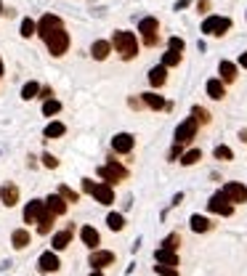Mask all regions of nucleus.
<instances>
[{
    "label": "nucleus",
    "mask_w": 247,
    "mask_h": 276,
    "mask_svg": "<svg viewBox=\"0 0 247 276\" xmlns=\"http://www.w3.org/2000/svg\"><path fill=\"white\" fill-rule=\"evenodd\" d=\"M112 45L125 61L136 58V53H138V37L133 32H125V29H117L115 37H112Z\"/></svg>",
    "instance_id": "f257e3e1"
},
{
    "label": "nucleus",
    "mask_w": 247,
    "mask_h": 276,
    "mask_svg": "<svg viewBox=\"0 0 247 276\" xmlns=\"http://www.w3.org/2000/svg\"><path fill=\"white\" fill-rule=\"evenodd\" d=\"M83 191H88L99 205H112L115 202V191H112L109 183H93L90 178H83Z\"/></svg>",
    "instance_id": "f03ea898"
},
{
    "label": "nucleus",
    "mask_w": 247,
    "mask_h": 276,
    "mask_svg": "<svg viewBox=\"0 0 247 276\" xmlns=\"http://www.w3.org/2000/svg\"><path fill=\"white\" fill-rule=\"evenodd\" d=\"M99 178H104V183H120V181H125L128 178V170L122 167L120 162H115V160H109V165H101L99 167Z\"/></svg>",
    "instance_id": "7ed1b4c3"
},
{
    "label": "nucleus",
    "mask_w": 247,
    "mask_h": 276,
    "mask_svg": "<svg viewBox=\"0 0 247 276\" xmlns=\"http://www.w3.org/2000/svg\"><path fill=\"white\" fill-rule=\"evenodd\" d=\"M231 29V19L229 16H207L205 22H202V32L205 35H215V37H221V35H226Z\"/></svg>",
    "instance_id": "20e7f679"
},
{
    "label": "nucleus",
    "mask_w": 247,
    "mask_h": 276,
    "mask_svg": "<svg viewBox=\"0 0 247 276\" xmlns=\"http://www.w3.org/2000/svg\"><path fill=\"white\" fill-rule=\"evenodd\" d=\"M45 45H48V51L53 56H64L67 48H69V35H67V29H56V32L45 40Z\"/></svg>",
    "instance_id": "39448f33"
},
{
    "label": "nucleus",
    "mask_w": 247,
    "mask_h": 276,
    "mask_svg": "<svg viewBox=\"0 0 247 276\" xmlns=\"http://www.w3.org/2000/svg\"><path fill=\"white\" fill-rule=\"evenodd\" d=\"M197 128H199V122L194 120V117H186L181 122V125L176 128V144H189V141H194V135H197Z\"/></svg>",
    "instance_id": "423d86ee"
},
{
    "label": "nucleus",
    "mask_w": 247,
    "mask_h": 276,
    "mask_svg": "<svg viewBox=\"0 0 247 276\" xmlns=\"http://www.w3.org/2000/svg\"><path fill=\"white\" fill-rule=\"evenodd\" d=\"M56 29H64V22H61L59 16H53V13H45V16L37 22V35L43 37V40H48Z\"/></svg>",
    "instance_id": "0eeeda50"
},
{
    "label": "nucleus",
    "mask_w": 247,
    "mask_h": 276,
    "mask_svg": "<svg viewBox=\"0 0 247 276\" xmlns=\"http://www.w3.org/2000/svg\"><path fill=\"white\" fill-rule=\"evenodd\" d=\"M207 210H210V212H215V215H223V218H229L231 212H234V205H231L229 199L223 196V191H218V194H213V196H210Z\"/></svg>",
    "instance_id": "6e6552de"
},
{
    "label": "nucleus",
    "mask_w": 247,
    "mask_h": 276,
    "mask_svg": "<svg viewBox=\"0 0 247 276\" xmlns=\"http://www.w3.org/2000/svg\"><path fill=\"white\" fill-rule=\"evenodd\" d=\"M157 29H160V22L154 16H146V19H141V24H138V32L144 35L146 45H157Z\"/></svg>",
    "instance_id": "1a4fd4ad"
},
{
    "label": "nucleus",
    "mask_w": 247,
    "mask_h": 276,
    "mask_svg": "<svg viewBox=\"0 0 247 276\" xmlns=\"http://www.w3.org/2000/svg\"><path fill=\"white\" fill-rule=\"evenodd\" d=\"M223 196L229 199L231 205H242V202H247V186H242V183H237V181H231V183H226V186H223Z\"/></svg>",
    "instance_id": "9d476101"
},
{
    "label": "nucleus",
    "mask_w": 247,
    "mask_h": 276,
    "mask_svg": "<svg viewBox=\"0 0 247 276\" xmlns=\"http://www.w3.org/2000/svg\"><path fill=\"white\" fill-rule=\"evenodd\" d=\"M45 202L43 199H32L27 207H24V223H40V218L45 215Z\"/></svg>",
    "instance_id": "9b49d317"
},
{
    "label": "nucleus",
    "mask_w": 247,
    "mask_h": 276,
    "mask_svg": "<svg viewBox=\"0 0 247 276\" xmlns=\"http://www.w3.org/2000/svg\"><path fill=\"white\" fill-rule=\"evenodd\" d=\"M88 263L93 266V271H101V268L115 263V252H109V250H93V252H90V258H88Z\"/></svg>",
    "instance_id": "f8f14e48"
},
{
    "label": "nucleus",
    "mask_w": 247,
    "mask_h": 276,
    "mask_svg": "<svg viewBox=\"0 0 247 276\" xmlns=\"http://www.w3.org/2000/svg\"><path fill=\"white\" fill-rule=\"evenodd\" d=\"M133 146H136V138H133L130 133H117V135L112 138V149L120 151V154H130Z\"/></svg>",
    "instance_id": "ddd939ff"
},
{
    "label": "nucleus",
    "mask_w": 247,
    "mask_h": 276,
    "mask_svg": "<svg viewBox=\"0 0 247 276\" xmlns=\"http://www.w3.org/2000/svg\"><path fill=\"white\" fill-rule=\"evenodd\" d=\"M43 202H45V210H48L51 215H64L67 212V199L61 194H51L48 199H43Z\"/></svg>",
    "instance_id": "4468645a"
},
{
    "label": "nucleus",
    "mask_w": 247,
    "mask_h": 276,
    "mask_svg": "<svg viewBox=\"0 0 247 276\" xmlns=\"http://www.w3.org/2000/svg\"><path fill=\"white\" fill-rule=\"evenodd\" d=\"M37 266H40V271L43 273H53V271H59V255L56 252H43L40 255V260H37Z\"/></svg>",
    "instance_id": "2eb2a0df"
},
{
    "label": "nucleus",
    "mask_w": 247,
    "mask_h": 276,
    "mask_svg": "<svg viewBox=\"0 0 247 276\" xmlns=\"http://www.w3.org/2000/svg\"><path fill=\"white\" fill-rule=\"evenodd\" d=\"M80 239H83L85 247H90V250H96L99 244H101V236H99V231H96L93 226H83L80 228Z\"/></svg>",
    "instance_id": "dca6fc26"
},
{
    "label": "nucleus",
    "mask_w": 247,
    "mask_h": 276,
    "mask_svg": "<svg viewBox=\"0 0 247 276\" xmlns=\"http://www.w3.org/2000/svg\"><path fill=\"white\" fill-rule=\"evenodd\" d=\"M0 199H3L6 207H13L19 202V186H13V183H6L3 189H0Z\"/></svg>",
    "instance_id": "f3484780"
},
{
    "label": "nucleus",
    "mask_w": 247,
    "mask_h": 276,
    "mask_svg": "<svg viewBox=\"0 0 247 276\" xmlns=\"http://www.w3.org/2000/svg\"><path fill=\"white\" fill-rule=\"evenodd\" d=\"M72 234H74V231H72V226H69V228H64V231H59V234H53V242H51V244H53V250H67V247H69V242H72Z\"/></svg>",
    "instance_id": "a211bd4d"
},
{
    "label": "nucleus",
    "mask_w": 247,
    "mask_h": 276,
    "mask_svg": "<svg viewBox=\"0 0 247 276\" xmlns=\"http://www.w3.org/2000/svg\"><path fill=\"white\" fill-rule=\"evenodd\" d=\"M165 80H167V67H162V64H157L151 72H149V85L151 88H160V85H165Z\"/></svg>",
    "instance_id": "6ab92c4d"
},
{
    "label": "nucleus",
    "mask_w": 247,
    "mask_h": 276,
    "mask_svg": "<svg viewBox=\"0 0 247 276\" xmlns=\"http://www.w3.org/2000/svg\"><path fill=\"white\" fill-rule=\"evenodd\" d=\"M189 226H192L194 234H205V231H210V228H213V223H210L205 215H192V218H189Z\"/></svg>",
    "instance_id": "aec40b11"
},
{
    "label": "nucleus",
    "mask_w": 247,
    "mask_h": 276,
    "mask_svg": "<svg viewBox=\"0 0 247 276\" xmlns=\"http://www.w3.org/2000/svg\"><path fill=\"white\" fill-rule=\"evenodd\" d=\"M218 72H221V80L223 83H234L237 80V64H231V61H221Z\"/></svg>",
    "instance_id": "412c9836"
},
{
    "label": "nucleus",
    "mask_w": 247,
    "mask_h": 276,
    "mask_svg": "<svg viewBox=\"0 0 247 276\" xmlns=\"http://www.w3.org/2000/svg\"><path fill=\"white\" fill-rule=\"evenodd\" d=\"M109 51H112V43H106V40H96L90 45V53H93V58H99V61H104L109 56Z\"/></svg>",
    "instance_id": "4be33fe9"
},
{
    "label": "nucleus",
    "mask_w": 247,
    "mask_h": 276,
    "mask_svg": "<svg viewBox=\"0 0 247 276\" xmlns=\"http://www.w3.org/2000/svg\"><path fill=\"white\" fill-rule=\"evenodd\" d=\"M154 258H157L160 266H170V268L178 266V255L170 252V250H157V252H154Z\"/></svg>",
    "instance_id": "5701e85b"
},
{
    "label": "nucleus",
    "mask_w": 247,
    "mask_h": 276,
    "mask_svg": "<svg viewBox=\"0 0 247 276\" xmlns=\"http://www.w3.org/2000/svg\"><path fill=\"white\" fill-rule=\"evenodd\" d=\"M207 96L210 98H215V101H221L223 96H226V88H223V83L221 80H207Z\"/></svg>",
    "instance_id": "b1692460"
},
{
    "label": "nucleus",
    "mask_w": 247,
    "mask_h": 276,
    "mask_svg": "<svg viewBox=\"0 0 247 276\" xmlns=\"http://www.w3.org/2000/svg\"><path fill=\"white\" fill-rule=\"evenodd\" d=\"M11 244L16 250H24L27 244H29V231H27V228H16V231L11 234Z\"/></svg>",
    "instance_id": "393cba45"
},
{
    "label": "nucleus",
    "mask_w": 247,
    "mask_h": 276,
    "mask_svg": "<svg viewBox=\"0 0 247 276\" xmlns=\"http://www.w3.org/2000/svg\"><path fill=\"white\" fill-rule=\"evenodd\" d=\"M141 98H144V104L149 106V109H154V112H160V109H165V98L162 96H157V93H141Z\"/></svg>",
    "instance_id": "a878e982"
},
{
    "label": "nucleus",
    "mask_w": 247,
    "mask_h": 276,
    "mask_svg": "<svg viewBox=\"0 0 247 276\" xmlns=\"http://www.w3.org/2000/svg\"><path fill=\"white\" fill-rule=\"evenodd\" d=\"M106 226H109L112 231H122V228H125V218H122L120 212H109V215H106Z\"/></svg>",
    "instance_id": "bb28decb"
},
{
    "label": "nucleus",
    "mask_w": 247,
    "mask_h": 276,
    "mask_svg": "<svg viewBox=\"0 0 247 276\" xmlns=\"http://www.w3.org/2000/svg\"><path fill=\"white\" fill-rule=\"evenodd\" d=\"M64 133H67V128L61 125V122H51V125L45 128V138H61Z\"/></svg>",
    "instance_id": "cd10ccee"
},
{
    "label": "nucleus",
    "mask_w": 247,
    "mask_h": 276,
    "mask_svg": "<svg viewBox=\"0 0 247 276\" xmlns=\"http://www.w3.org/2000/svg\"><path fill=\"white\" fill-rule=\"evenodd\" d=\"M181 58H183V56H181L178 51H167V53L162 56V67H178Z\"/></svg>",
    "instance_id": "c85d7f7f"
},
{
    "label": "nucleus",
    "mask_w": 247,
    "mask_h": 276,
    "mask_svg": "<svg viewBox=\"0 0 247 276\" xmlns=\"http://www.w3.org/2000/svg\"><path fill=\"white\" fill-rule=\"evenodd\" d=\"M37 93H40V85H37L35 80H32V83H27V85L22 88V98H24V101H29V98H35Z\"/></svg>",
    "instance_id": "c756f323"
},
{
    "label": "nucleus",
    "mask_w": 247,
    "mask_h": 276,
    "mask_svg": "<svg viewBox=\"0 0 247 276\" xmlns=\"http://www.w3.org/2000/svg\"><path fill=\"white\" fill-rule=\"evenodd\" d=\"M59 112H61V104H59L56 98H48V101L43 104V114H45V117H53V114H59Z\"/></svg>",
    "instance_id": "7c9ffc66"
},
{
    "label": "nucleus",
    "mask_w": 247,
    "mask_h": 276,
    "mask_svg": "<svg viewBox=\"0 0 247 276\" xmlns=\"http://www.w3.org/2000/svg\"><path fill=\"white\" fill-rule=\"evenodd\" d=\"M199 160H202V151H199V149H189V151H186V154H183V157H181V162H183V165H186V167H189V165H197Z\"/></svg>",
    "instance_id": "2f4dec72"
},
{
    "label": "nucleus",
    "mask_w": 247,
    "mask_h": 276,
    "mask_svg": "<svg viewBox=\"0 0 247 276\" xmlns=\"http://www.w3.org/2000/svg\"><path fill=\"white\" fill-rule=\"evenodd\" d=\"M178 244H181V236H178V234H170V236L162 239V247H160V250H170V252H176Z\"/></svg>",
    "instance_id": "473e14b6"
},
{
    "label": "nucleus",
    "mask_w": 247,
    "mask_h": 276,
    "mask_svg": "<svg viewBox=\"0 0 247 276\" xmlns=\"http://www.w3.org/2000/svg\"><path fill=\"white\" fill-rule=\"evenodd\" d=\"M53 218H56V215H51V212H45V215L40 218V223H37V231H40V234H48L51 228H53Z\"/></svg>",
    "instance_id": "72a5a7b5"
},
{
    "label": "nucleus",
    "mask_w": 247,
    "mask_h": 276,
    "mask_svg": "<svg viewBox=\"0 0 247 276\" xmlns=\"http://www.w3.org/2000/svg\"><path fill=\"white\" fill-rule=\"evenodd\" d=\"M215 160H221V162H229V160H234V151H231L229 146H215Z\"/></svg>",
    "instance_id": "f704fd0d"
},
{
    "label": "nucleus",
    "mask_w": 247,
    "mask_h": 276,
    "mask_svg": "<svg viewBox=\"0 0 247 276\" xmlns=\"http://www.w3.org/2000/svg\"><path fill=\"white\" fill-rule=\"evenodd\" d=\"M35 32H37V24L32 19H24L22 22V37H32Z\"/></svg>",
    "instance_id": "c9c22d12"
},
{
    "label": "nucleus",
    "mask_w": 247,
    "mask_h": 276,
    "mask_svg": "<svg viewBox=\"0 0 247 276\" xmlns=\"http://www.w3.org/2000/svg\"><path fill=\"white\" fill-rule=\"evenodd\" d=\"M59 194L64 196L67 202H80V194H77V191H72L69 186H59Z\"/></svg>",
    "instance_id": "e433bc0d"
},
{
    "label": "nucleus",
    "mask_w": 247,
    "mask_h": 276,
    "mask_svg": "<svg viewBox=\"0 0 247 276\" xmlns=\"http://www.w3.org/2000/svg\"><path fill=\"white\" fill-rule=\"evenodd\" d=\"M192 114H194V120H197V122H205V125L210 122V112H207V109H202V106H194Z\"/></svg>",
    "instance_id": "4c0bfd02"
},
{
    "label": "nucleus",
    "mask_w": 247,
    "mask_h": 276,
    "mask_svg": "<svg viewBox=\"0 0 247 276\" xmlns=\"http://www.w3.org/2000/svg\"><path fill=\"white\" fill-rule=\"evenodd\" d=\"M154 271H157V276H178V271L176 268H170V266H154Z\"/></svg>",
    "instance_id": "58836bf2"
},
{
    "label": "nucleus",
    "mask_w": 247,
    "mask_h": 276,
    "mask_svg": "<svg viewBox=\"0 0 247 276\" xmlns=\"http://www.w3.org/2000/svg\"><path fill=\"white\" fill-rule=\"evenodd\" d=\"M167 51H178V53H183V40H181V37H170V40H167Z\"/></svg>",
    "instance_id": "ea45409f"
},
{
    "label": "nucleus",
    "mask_w": 247,
    "mask_h": 276,
    "mask_svg": "<svg viewBox=\"0 0 247 276\" xmlns=\"http://www.w3.org/2000/svg\"><path fill=\"white\" fill-rule=\"evenodd\" d=\"M43 165H45V167H51V170H53V167H59V160H56L53 154H43Z\"/></svg>",
    "instance_id": "a19ab883"
},
{
    "label": "nucleus",
    "mask_w": 247,
    "mask_h": 276,
    "mask_svg": "<svg viewBox=\"0 0 247 276\" xmlns=\"http://www.w3.org/2000/svg\"><path fill=\"white\" fill-rule=\"evenodd\" d=\"M207 8H210V0H199V11H202V13H205Z\"/></svg>",
    "instance_id": "79ce46f5"
},
{
    "label": "nucleus",
    "mask_w": 247,
    "mask_h": 276,
    "mask_svg": "<svg viewBox=\"0 0 247 276\" xmlns=\"http://www.w3.org/2000/svg\"><path fill=\"white\" fill-rule=\"evenodd\" d=\"M40 93H43V98H45V101H48V98L53 96V93H51V88H43V90H40Z\"/></svg>",
    "instance_id": "37998d69"
},
{
    "label": "nucleus",
    "mask_w": 247,
    "mask_h": 276,
    "mask_svg": "<svg viewBox=\"0 0 247 276\" xmlns=\"http://www.w3.org/2000/svg\"><path fill=\"white\" fill-rule=\"evenodd\" d=\"M239 64H242V67H244V69H247V51H244V53H242V56H239Z\"/></svg>",
    "instance_id": "c03bdc74"
},
{
    "label": "nucleus",
    "mask_w": 247,
    "mask_h": 276,
    "mask_svg": "<svg viewBox=\"0 0 247 276\" xmlns=\"http://www.w3.org/2000/svg\"><path fill=\"white\" fill-rule=\"evenodd\" d=\"M239 138H242V144H247V130H239Z\"/></svg>",
    "instance_id": "a18cd8bd"
},
{
    "label": "nucleus",
    "mask_w": 247,
    "mask_h": 276,
    "mask_svg": "<svg viewBox=\"0 0 247 276\" xmlns=\"http://www.w3.org/2000/svg\"><path fill=\"white\" fill-rule=\"evenodd\" d=\"M0 74H3V58H0Z\"/></svg>",
    "instance_id": "49530a36"
},
{
    "label": "nucleus",
    "mask_w": 247,
    "mask_h": 276,
    "mask_svg": "<svg viewBox=\"0 0 247 276\" xmlns=\"http://www.w3.org/2000/svg\"><path fill=\"white\" fill-rule=\"evenodd\" d=\"M90 276H101V271H93V273H90Z\"/></svg>",
    "instance_id": "de8ad7c7"
},
{
    "label": "nucleus",
    "mask_w": 247,
    "mask_h": 276,
    "mask_svg": "<svg viewBox=\"0 0 247 276\" xmlns=\"http://www.w3.org/2000/svg\"><path fill=\"white\" fill-rule=\"evenodd\" d=\"M0 13H3V3H0Z\"/></svg>",
    "instance_id": "09e8293b"
}]
</instances>
